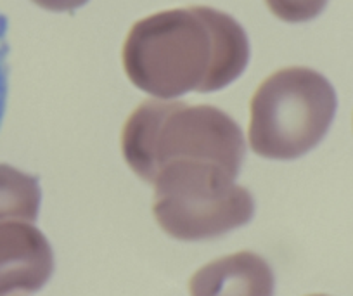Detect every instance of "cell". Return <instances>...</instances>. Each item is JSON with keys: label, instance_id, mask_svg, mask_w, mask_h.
Returning a JSON list of instances; mask_svg holds the SVG:
<instances>
[{"label": "cell", "instance_id": "obj_9", "mask_svg": "<svg viewBox=\"0 0 353 296\" xmlns=\"http://www.w3.org/2000/svg\"><path fill=\"white\" fill-rule=\"evenodd\" d=\"M8 19L0 14V124L6 113L9 88V66H8Z\"/></svg>", "mask_w": 353, "mask_h": 296}, {"label": "cell", "instance_id": "obj_1", "mask_svg": "<svg viewBox=\"0 0 353 296\" xmlns=\"http://www.w3.org/2000/svg\"><path fill=\"white\" fill-rule=\"evenodd\" d=\"M128 80L156 99L215 92L243 75L250 42L243 26L208 6L170 9L135 23L121 49Z\"/></svg>", "mask_w": 353, "mask_h": 296}, {"label": "cell", "instance_id": "obj_8", "mask_svg": "<svg viewBox=\"0 0 353 296\" xmlns=\"http://www.w3.org/2000/svg\"><path fill=\"white\" fill-rule=\"evenodd\" d=\"M276 18L286 23H305L324 11L327 0H265Z\"/></svg>", "mask_w": 353, "mask_h": 296}, {"label": "cell", "instance_id": "obj_3", "mask_svg": "<svg viewBox=\"0 0 353 296\" xmlns=\"http://www.w3.org/2000/svg\"><path fill=\"white\" fill-rule=\"evenodd\" d=\"M338 99L327 78L303 66L265 78L250 103L248 141L267 159H296L327 134Z\"/></svg>", "mask_w": 353, "mask_h": 296}, {"label": "cell", "instance_id": "obj_4", "mask_svg": "<svg viewBox=\"0 0 353 296\" xmlns=\"http://www.w3.org/2000/svg\"><path fill=\"white\" fill-rule=\"evenodd\" d=\"M216 165L179 163L154 177L152 215L170 237L206 241L246 226L254 213L253 196Z\"/></svg>", "mask_w": 353, "mask_h": 296}, {"label": "cell", "instance_id": "obj_2", "mask_svg": "<svg viewBox=\"0 0 353 296\" xmlns=\"http://www.w3.org/2000/svg\"><path fill=\"white\" fill-rule=\"evenodd\" d=\"M121 152L132 172L152 184L163 168L205 163L239 175L246 142L239 125L215 106L148 99L127 118Z\"/></svg>", "mask_w": 353, "mask_h": 296}, {"label": "cell", "instance_id": "obj_6", "mask_svg": "<svg viewBox=\"0 0 353 296\" xmlns=\"http://www.w3.org/2000/svg\"><path fill=\"white\" fill-rule=\"evenodd\" d=\"M274 272L253 251L216 258L194 272L191 296H274Z\"/></svg>", "mask_w": 353, "mask_h": 296}, {"label": "cell", "instance_id": "obj_7", "mask_svg": "<svg viewBox=\"0 0 353 296\" xmlns=\"http://www.w3.org/2000/svg\"><path fill=\"white\" fill-rule=\"evenodd\" d=\"M40 186L37 177L0 163V224L28 222L39 217Z\"/></svg>", "mask_w": 353, "mask_h": 296}, {"label": "cell", "instance_id": "obj_11", "mask_svg": "<svg viewBox=\"0 0 353 296\" xmlns=\"http://www.w3.org/2000/svg\"><path fill=\"white\" fill-rule=\"evenodd\" d=\"M310 296H325V295H310Z\"/></svg>", "mask_w": 353, "mask_h": 296}, {"label": "cell", "instance_id": "obj_10", "mask_svg": "<svg viewBox=\"0 0 353 296\" xmlns=\"http://www.w3.org/2000/svg\"><path fill=\"white\" fill-rule=\"evenodd\" d=\"M32 2L39 6V8L46 9V11L70 12L85 6L88 0H32Z\"/></svg>", "mask_w": 353, "mask_h": 296}, {"label": "cell", "instance_id": "obj_5", "mask_svg": "<svg viewBox=\"0 0 353 296\" xmlns=\"http://www.w3.org/2000/svg\"><path fill=\"white\" fill-rule=\"evenodd\" d=\"M52 272V248L33 224H0V296L37 293Z\"/></svg>", "mask_w": 353, "mask_h": 296}]
</instances>
